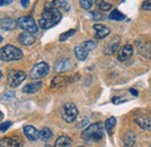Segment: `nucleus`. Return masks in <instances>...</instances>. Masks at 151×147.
<instances>
[{
	"mask_svg": "<svg viewBox=\"0 0 151 147\" xmlns=\"http://www.w3.org/2000/svg\"><path fill=\"white\" fill-rule=\"evenodd\" d=\"M60 19H62L60 11L55 8L52 6V4L50 2V4H47L42 16L38 20V26L42 29H49V28L56 26L57 23L60 21Z\"/></svg>",
	"mask_w": 151,
	"mask_h": 147,
	"instance_id": "1",
	"label": "nucleus"
},
{
	"mask_svg": "<svg viewBox=\"0 0 151 147\" xmlns=\"http://www.w3.org/2000/svg\"><path fill=\"white\" fill-rule=\"evenodd\" d=\"M104 125L101 123H94L83 131L81 138L85 141H99L104 138Z\"/></svg>",
	"mask_w": 151,
	"mask_h": 147,
	"instance_id": "2",
	"label": "nucleus"
},
{
	"mask_svg": "<svg viewBox=\"0 0 151 147\" xmlns=\"http://www.w3.org/2000/svg\"><path fill=\"white\" fill-rule=\"evenodd\" d=\"M22 57H23L22 51L14 45L7 44L0 49V59L2 61H14L21 59Z\"/></svg>",
	"mask_w": 151,
	"mask_h": 147,
	"instance_id": "3",
	"label": "nucleus"
},
{
	"mask_svg": "<svg viewBox=\"0 0 151 147\" xmlns=\"http://www.w3.org/2000/svg\"><path fill=\"white\" fill-rule=\"evenodd\" d=\"M60 115L63 117V119L68 123H72L75 122L77 116H78V108L76 107L75 103L71 102H66L62 106L60 109Z\"/></svg>",
	"mask_w": 151,
	"mask_h": 147,
	"instance_id": "4",
	"label": "nucleus"
},
{
	"mask_svg": "<svg viewBox=\"0 0 151 147\" xmlns=\"http://www.w3.org/2000/svg\"><path fill=\"white\" fill-rule=\"evenodd\" d=\"M18 27L21 28L22 30L30 33V34H35L37 33L38 28L37 24L35 22V20L32 16H22L18 20Z\"/></svg>",
	"mask_w": 151,
	"mask_h": 147,
	"instance_id": "5",
	"label": "nucleus"
},
{
	"mask_svg": "<svg viewBox=\"0 0 151 147\" xmlns=\"http://www.w3.org/2000/svg\"><path fill=\"white\" fill-rule=\"evenodd\" d=\"M49 65L44 61L42 63H38L36 64L32 70H30V73H29V76L34 80H37V79H42L44 76H47L48 73H49Z\"/></svg>",
	"mask_w": 151,
	"mask_h": 147,
	"instance_id": "6",
	"label": "nucleus"
},
{
	"mask_svg": "<svg viewBox=\"0 0 151 147\" xmlns=\"http://www.w3.org/2000/svg\"><path fill=\"white\" fill-rule=\"evenodd\" d=\"M136 48L138 54L143 58L151 59V42L147 38H139L136 41Z\"/></svg>",
	"mask_w": 151,
	"mask_h": 147,
	"instance_id": "7",
	"label": "nucleus"
},
{
	"mask_svg": "<svg viewBox=\"0 0 151 147\" xmlns=\"http://www.w3.org/2000/svg\"><path fill=\"white\" fill-rule=\"evenodd\" d=\"M26 80V73L22 71H11L7 76V82L12 88H17Z\"/></svg>",
	"mask_w": 151,
	"mask_h": 147,
	"instance_id": "8",
	"label": "nucleus"
},
{
	"mask_svg": "<svg viewBox=\"0 0 151 147\" xmlns=\"http://www.w3.org/2000/svg\"><path fill=\"white\" fill-rule=\"evenodd\" d=\"M132 52H134V49H132V45L130 44H126V45L120 48V50L117 52V59L120 61H126L132 56Z\"/></svg>",
	"mask_w": 151,
	"mask_h": 147,
	"instance_id": "9",
	"label": "nucleus"
},
{
	"mask_svg": "<svg viewBox=\"0 0 151 147\" xmlns=\"http://www.w3.org/2000/svg\"><path fill=\"white\" fill-rule=\"evenodd\" d=\"M0 147H22V141L18 137H6L0 139Z\"/></svg>",
	"mask_w": 151,
	"mask_h": 147,
	"instance_id": "10",
	"label": "nucleus"
},
{
	"mask_svg": "<svg viewBox=\"0 0 151 147\" xmlns=\"http://www.w3.org/2000/svg\"><path fill=\"white\" fill-rule=\"evenodd\" d=\"M135 123L143 130H151V118L145 115H138L135 117Z\"/></svg>",
	"mask_w": 151,
	"mask_h": 147,
	"instance_id": "11",
	"label": "nucleus"
},
{
	"mask_svg": "<svg viewBox=\"0 0 151 147\" xmlns=\"http://www.w3.org/2000/svg\"><path fill=\"white\" fill-rule=\"evenodd\" d=\"M93 29H94L95 31V38H98V39L105 38L106 36H108L109 33H111L109 28H107L106 26L100 24V23H95L94 26H93Z\"/></svg>",
	"mask_w": 151,
	"mask_h": 147,
	"instance_id": "12",
	"label": "nucleus"
},
{
	"mask_svg": "<svg viewBox=\"0 0 151 147\" xmlns=\"http://www.w3.org/2000/svg\"><path fill=\"white\" fill-rule=\"evenodd\" d=\"M23 133H24V136L30 141H36L38 138H40V131H37L36 128H34L32 125H26L23 128Z\"/></svg>",
	"mask_w": 151,
	"mask_h": 147,
	"instance_id": "13",
	"label": "nucleus"
},
{
	"mask_svg": "<svg viewBox=\"0 0 151 147\" xmlns=\"http://www.w3.org/2000/svg\"><path fill=\"white\" fill-rule=\"evenodd\" d=\"M72 63L70 59H60L58 60L56 64H55V71L57 73H62V72H65V71H69L70 67H71Z\"/></svg>",
	"mask_w": 151,
	"mask_h": 147,
	"instance_id": "14",
	"label": "nucleus"
},
{
	"mask_svg": "<svg viewBox=\"0 0 151 147\" xmlns=\"http://www.w3.org/2000/svg\"><path fill=\"white\" fill-rule=\"evenodd\" d=\"M72 80L71 79H68L65 76H62V75H57L55 76L52 80H51V88H60V87H64L66 86L69 82H71Z\"/></svg>",
	"mask_w": 151,
	"mask_h": 147,
	"instance_id": "15",
	"label": "nucleus"
},
{
	"mask_svg": "<svg viewBox=\"0 0 151 147\" xmlns=\"http://www.w3.org/2000/svg\"><path fill=\"white\" fill-rule=\"evenodd\" d=\"M119 44H120V38L115 37L112 42H109V44L106 45V48L104 50V54L105 55H113V54H115V51H117Z\"/></svg>",
	"mask_w": 151,
	"mask_h": 147,
	"instance_id": "16",
	"label": "nucleus"
},
{
	"mask_svg": "<svg viewBox=\"0 0 151 147\" xmlns=\"http://www.w3.org/2000/svg\"><path fill=\"white\" fill-rule=\"evenodd\" d=\"M17 26H18V22L14 21L13 19L6 18L0 20V27L4 30H13V29H15Z\"/></svg>",
	"mask_w": 151,
	"mask_h": 147,
	"instance_id": "17",
	"label": "nucleus"
},
{
	"mask_svg": "<svg viewBox=\"0 0 151 147\" xmlns=\"http://www.w3.org/2000/svg\"><path fill=\"white\" fill-rule=\"evenodd\" d=\"M19 42L22 45H32L35 42V37L33 36L30 33L23 31L19 35Z\"/></svg>",
	"mask_w": 151,
	"mask_h": 147,
	"instance_id": "18",
	"label": "nucleus"
},
{
	"mask_svg": "<svg viewBox=\"0 0 151 147\" xmlns=\"http://www.w3.org/2000/svg\"><path fill=\"white\" fill-rule=\"evenodd\" d=\"M42 87V82H30L28 85H26L23 88H22V92L26 93V94H34V93L38 92Z\"/></svg>",
	"mask_w": 151,
	"mask_h": 147,
	"instance_id": "19",
	"label": "nucleus"
},
{
	"mask_svg": "<svg viewBox=\"0 0 151 147\" xmlns=\"http://www.w3.org/2000/svg\"><path fill=\"white\" fill-rule=\"evenodd\" d=\"M136 140V136L132 131H128L123 137V147H132Z\"/></svg>",
	"mask_w": 151,
	"mask_h": 147,
	"instance_id": "20",
	"label": "nucleus"
},
{
	"mask_svg": "<svg viewBox=\"0 0 151 147\" xmlns=\"http://www.w3.org/2000/svg\"><path fill=\"white\" fill-rule=\"evenodd\" d=\"M75 55L77 57V59L78 60H85L86 58H87V55H88V51L83 46V45H80V46H76L75 48Z\"/></svg>",
	"mask_w": 151,
	"mask_h": 147,
	"instance_id": "21",
	"label": "nucleus"
},
{
	"mask_svg": "<svg viewBox=\"0 0 151 147\" xmlns=\"http://www.w3.org/2000/svg\"><path fill=\"white\" fill-rule=\"evenodd\" d=\"M71 144H72L71 138H69L66 136H62V137H59L56 140L55 147H70Z\"/></svg>",
	"mask_w": 151,
	"mask_h": 147,
	"instance_id": "22",
	"label": "nucleus"
},
{
	"mask_svg": "<svg viewBox=\"0 0 151 147\" xmlns=\"http://www.w3.org/2000/svg\"><path fill=\"white\" fill-rule=\"evenodd\" d=\"M51 4H52V6H54L55 8H57L58 11H64V12H66V11L70 9V6H69V4H68L66 0H54Z\"/></svg>",
	"mask_w": 151,
	"mask_h": 147,
	"instance_id": "23",
	"label": "nucleus"
},
{
	"mask_svg": "<svg viewBox=\"0 0 151 147\" xmlns=\"http://www.w3.org/2000/svg\"><path fill=\"white\" fill-rule=\"evenodd\" d=\"M40 138H41L42 140H44V141L50 140V139L52 138V132H51V130L48 129V128L42 129L40 131Z\"/></svg>",
	"mask_w": 151,
	"mask_h": 147,
	"instance_id": "24",
	"label": "nucleus"
},
{
	"mask_svg": "<svg viewBox=\"0 0 151 147\" xmlns=\"http://www.w3.org/2000/svg\"><path fill=\"white\" fill-rule=\"evenodd\" d=\"M109 20H113V21H122V20H124V14H122L120 11H117V9H114L111 12V14H109Z\"/></svg>",
	"mask_w": 151,
	"mask_h": 147,
	"instance_id": "25",
	"label": "nucleus"
},
{
	"mask_svg": "<svg viewBox=\"0 0 151 147\" xmlns=\"http://www.w3.org/2000/svg\"><path fill=\"white\" fill-rule=\"evenodd\" d=\"M115 125H116V119H115V117H109V118L106 121L105 126H106V130L108 131L109 134H112V132H113V129Z\"/></svg>",
	"mask_w": 151,
	"mask_h": 147,
	"instance_id": "26",
	"label": "nucleus"
},
{
	"mask_svg": "<svg viewBox=\"0 0 151 147\" xmlns=\"http://www.w3.org/2000/svg\"><path fill=\"white\" fill-rule=\"evenodd\" d=\"M95 4L100 11H111L112 9V5L104 1V0H95Z\"/></svg>",
	"mask_w": 151,
	"mask_h": 147,
	"instance_id": "27",
	"label": "nucleus"
},
{
	"mask_svg": "<svg viewBox=\"0 0 151 147\" xmlns=\"http://www.w3.org/2000/svg\"><path fill=\"white\" fill-rule=\"evenodd\" d=\"M75 33H76V29H70V30H68V31L63 33V34L59 36V41H60V42H64V41H66L68 38H70V37L72 36Z\"/></svg>",
	"mask_w": 151,
	"mask_h": 147,
	"instance_id": "28",
	"label": "nucleus"
},
{
	"mask_svg": "<svg viewBox=\"0 0 151 147\" xmlns=\"http://www.w3.org/2000/svg\"><path fill=\"white\" fill-rule=\"evenodd\" d=\"M81 45H83L87 51H91V50H93L94 48H96V43H95L94 41H86V42H84Z\"/></svg>",
	"mask_w": 151,
	"mask_h": 147,
	"instance_id": "29",
	"label": "nucleus"
},
{
	"mask_svg": "<svg viewBox=\"0 0 151 147\" xmlns=\"http://www.w3.org/2000/svg\"><path fill=\"white\" fill-rule=\"evenodd\" d=\"M93 1H94V0H79L80 6H81L84 9H91V7H92V5H93Z\"/></svg>",
	"mask_w": 151,
	"mask_h": 147,
	"instance_id": "30",
	"label": "nucleus"
},
{
	"mask_svg": "<svg viewBox=\"0 0 151 147\" xmlns=\"http://www.w3.org/2000/svg\"><path fill=\"white\" fill-rule=\"evenodd\" d=\"M11 125H12V123L11 122H4V123H1L0 124V131H7V130L11 128Z\"/></svg>",
	"mask_w": 151,
	"mask_h": 147,
	"instance_id": "31",
	"label": "nucleus"
},
{
	"mask_svg": "<svg viewBox=\"0 0 151 147\" xmlns=\"http://www.w3.org/2000/svg\"><path fill=\"white\" fill-rule=\"evenodd\" d=\"M142 8L144 11H148V12H151V0H145L142 5Z\"/></svg>",
	"mask_w": 151,
	"mask_h": 147,
	"instance_id": "32",
	"label": "nucleus"
},
{
	"mask_svg": "<svg viewBox=\"0 0 151 147\" xmlns=\"http://www.w3.org/2000/svg\"><path fill=\"white\" fill-rule=\"evenodd\" d=\"M123 101H126V98H122V97H114L113 98L114 104H119L120 102H123Z\"/></svg>",
	"mask_w": 151,
	"mask_h": 147,
	"instance_id": "33",
	"label": "nucleus"
},
{
	"mask_svg": "<svg viewBox=\"0 0 151 147\" xmlns=\"http://www.w3.org/2000/svg\"><path fill=\"white\" fill-rule=\"evenodd\" d=\"M12 2V0H0V6H6L9 5Z\"/></svg>",
	"mask_w": 151,
	"mask_h": 147,
	"instance_id": "34",
	"label": "nucleus"
},
{
	"mask_svg": "<svg viewBox=\"0 0 151 147\" xmlns=\"http://www.w3.org/2000/svg\"><path fill=\"white\" fill-rule=\"evenodd\" d=\"M29 1H30V0H21V5H22V7L27 8V7L29 6Z\"/></svg>",
	"mask_w": 151,
	"mask_h": 147,
	"instance_id": "35",
	"label": "nucleus"
},
{
	"mask_svg": "<svg viewBox=\"0 0 151 147\" xmlns=\"http://www.w3.org/2000/svg\"><path fill=\"white\" fill-rule=\"evenodd\" d=\"M130 93H132V95H134V96H137V95H138V93H137V91H135V89H130Z\"/></svg>",
	"mask_w": 151,
	"mask_h": 147,
	"instance_id": "36",
	"label": "nucleus"
},
{
	"mask_svg": "<svg viewBox=\"0 0 151 147\" xmlns=\"http://www.w3.org/2000/svg\"><path fill=\"white\" fill-rule=\"evenodd\" d=\"M1 42H2V37L0 36V43H1Z\"/></svg>",
	"mask_w": 151,
	"mask_h": 147,
	"instance_id": "37",
	"label": "nucleus"
},
{
	"mask_svg": "<svg viewBox=\"0 0 151 147\" xmlns=\"http://www.w3.org/2000/svg\"><path fill=\"white\" fill-rule=\"evenodd\" d=\"M1 75H2V73H1V71H0V78H1Z\"/></svg>",
	"mask_w": 151,
	"mask_h": 147,
	"instance_id": "38",
	"label": "nucleus"
},
{
	"mask_svg": "<svg viewBox=\"0 0 151 147\" xmlns=\"http://www.w3.org/2000/svg\"><path fill=\"white\" fill-rule=\"evenodd\" d=\"M45 147H52V146H49V145H47V146H45Z\"/></svg>",
	"mask_w": 151,
	"mask_h": 147,
	"instance_id": "39",
	"label": "nucleus"
},
{
	"mask_svg": "<svg viewBox=\"0 0 151 147\" xmlns=\"http://www.w3.org/2000/svg\"><path fill=\"white\" fill-rule=\"evenodd\" d=\"M79 147H84V146H79Z\"/></svg>",
	"mask_w": 151,
	"mask_h": 147,
	"instance_id": "40",
	"label": "nucleus"
},
{
	"mask_svg": "<svg viewBox=\"0 0 151 147\" xmlns=\"http://www.w3.org/2000/svg\"><path fill=\"white\" fill-rule=\"evenodd\" d=\"M149 147H151V145H150V146H149Z\"/></svg>",
	"mask_w": 151,
	"mask_h": 147,
	"instance_id": "41",
	"label": "nucleus"
}]
</instances>
